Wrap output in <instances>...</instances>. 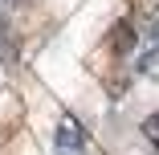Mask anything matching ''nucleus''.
<instances>
[{
  "label": "nucleus",
  "instance_id": "nucleus-1",
  "mask_svg": "<svg viewBox=\"0 0 159 155\" xmlns=\"http://www.w3.org/2000/svg\"><path fill=\"white\" fill-rule=\"evenodd\" d=\"M53 139H57V147H61V151H78V147H86V131L78 127L74 118H61V127H57V135H53Z\"/></svg>",
  "mask_w": 159,
  "mask_h": 155
},
{
  "label": "nucleus",
  "instance_id": "nucleus-2",
  "mask_svg": "<svg viewBox=\"0 0 159 155\" xmlns=\"http://www.w3.org/2000/svg\"><path fill=\"white\" fill-rule=\"evenodd\" d=\"M139 70H143L147 78H159V37H155V41L147 45V53L139 57Z\"/></svg>",
  "mask_w": 159,
  "mask_h": 155
},
{
  "label": "nucleus",
  "instance_id": "nucleus-3",
  "mask_svg": "<svg viewBox=\"0 0 159 155\" xmlns=\"http://www.w3.org/2000/svg\"><path fill=\"white\" fill-rule=\"evenodd\" d=\"M143 135H147L151 147H159V114H147L143 118Z\"/></svg>",
  "mask_w": 159,
  "mask_h": 155
},
{
  "label": "nucleus",
  "instance_id": "nucleus-4",
  "mask_svg": "<svg viewBox=\"0 0 159 155\" xmlns=\"http://www.w3.org/2000/svg\"><path fill=\"white\" fill-rule=\"evenodd\" d=\"M126 45H131V25L122 21V25L114 29V49H126Z\"/></svg>",
  "mask_w": 159,
  "mask_h": 155
},
{
  "label": "nucleus",
  "instance_id": "nucleus-5",
  "mask_svg": "<svg viewBox=\"0 0 159 155\" xmlns=\"http://www.w3.org/2000/svg\"><path fill=\"white\" fill-rule=\"evenodd\" d=\"M8 33V21H4V12H0V37H4Z\"/></svg>",
  "mask_w": 159,
  "mask_h": 155
}]
</instances>
